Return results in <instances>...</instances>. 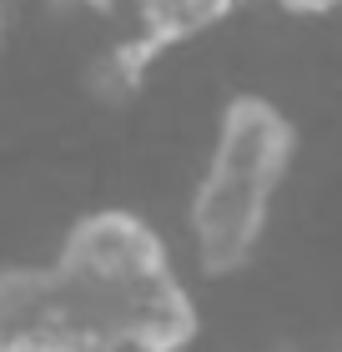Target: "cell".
I'll use <instances>...</instances> for the list:
<instances>
[{"label":"cell","mask_w":342,"mask_h":352,"mask_svg":"<svg viewBox=\"0 0 342 352\" xmlns=\"http://www.w3.org/2000/svg\"><path fill=\"white\" fill-rule=\"evenodd\" d=\"M247 0H131L136 10V36L151 41L161 56L176 45L206 36L211 25H222L226 15H237Z\"/></svg>","instance_id":"3957f363"},{"label":"cell","mask_w":342,"mask_h":352,"mask_svg":"<svg viewBox=\"0 0 342 352\" xmlns=\"http://www.w3.org/2000/svg\"><path fill=\"white\" fill-rule=\"evenodd\" d=\"M51 267L86 342L106 352H186L197 342V297L146 217L126 206L86 212Z\"/></svg>","instance_id":"6da1fadb"},{"label":"cell","mask_w":342,"mask_h":352,"mask_svg":"<svg viewBox=\"0 0 342 352\" xmlns=\"http://www.w3.org/2000/svg\"><path fill=\"white\" fill-rule=\"evenodd\" d=\"M6 36H10V10H6V0H0V45H6Z\"/></svg>","instance_id":"52a82bcc"},{"label":"cell","mask_w":342,"mask_h":352,"mask_svg":"<svg viewBox=\"0 0 342 352\" xmlns=\"http://www.w3.org/2000/svg\"><path fill=\"white\" fill-rule=\"evenodd\" d=\"M96 10V15H116V0H71V10Z\"/></svg>","instance_id":"8992f818"},{"label":"cell","mask_w":342,"mask_h":352,"mask_svg":"<svg viewBox=\"0 0 342 352\" xmlns=\"http://www.w3.org/2000/svg\"><path fill=\"white\" fill-rule=\"evenodd\" d=\"M161 60V51L151 41H141V36H131V41H116L111 51H101L96 56V66L86 71V86H91V96L96 101H106V106H121V101H131V96L146 86V76H151V66Z\"/></svg>","instance_id":"277c9868"},{"label":"cell","mask_w":342,"mask_h":352,"mask_svg":"<svg viewBox=\"0 0 342 352\" xmlns=\"http://www.w3.org/2000/svg\"><path fill=\"white\" fill-rule=\"evenodd\" d=\"M292 156H297V126L277 101L242 91L222 106L206 171L186 206L191 252L206 277H232L257 257Z\"/></svg>","instance_id":"7a4b0ae2"},{"label":"cell","mask_w":342,"mask_h":352,"mask_svg":"<svg viewBox=\"0 0 342 352\" xmlns=\"http://www.w3.org/2000/svg\"><path fill=\"white\" fill-rule=\"evenodd\" d=\"M282 10H292V15H328V10H337L342 0H277Z\"/></svg>","instance_id":"5b68a950"}]
</instances>
